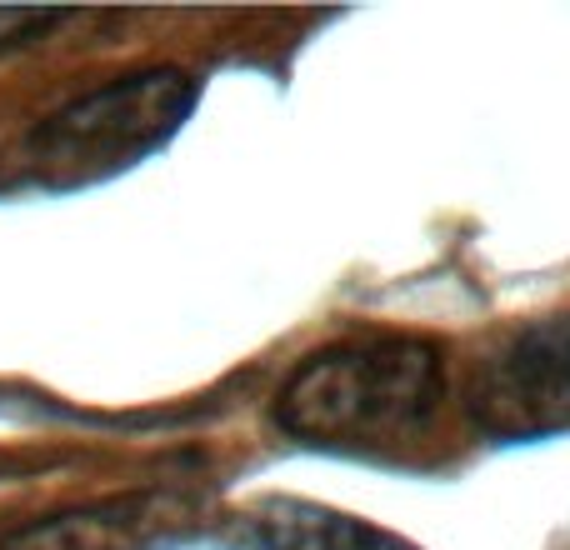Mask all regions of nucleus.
Instances as JSON below:
<instances>
[{
  "mask_svg": "<svg viewBox=\"0 0 570 550\" xmlns=\"http://www.w3.org/2000/svg\"><path fill=\"white\" fill-rule=\"evenodd\" d=\"M445 401L441 345L421 335H355L325 345L276 391V425L331 451H395L431 431Z\"/></svg>",
  "mask_w": 570,
  "mask_h": 550,
  "instance_id": "1",
  "label": "nucleus"
},
{
  "mask_svg": "<svg viewBox=\"0 0 570 550\" xmlns=\"http://www.w3.org/2000/svg\"><path fill=\"white\" fill-rule=\"evenodd\" d=\"M200 80L180 66H150L76 96L30 130V160L46 186H90L130 170L180 136Z\"/></svg>",
  "mask_w": 570,
  "mask_h": 550,
  "instance_id": "2",
  "label": "nucleus"
},
{
  "mask_svg": "<svg viewBox=\"0 0 570 550\" xmlns=\"http://www.w3.org/2000/svg\"><path fill=\"white\" fill-rule=\"evenodd\" d=\"M465 415L491 441H551L570 431V315L515 331L475 365Z\"/></svg>",
  "mask_w": 570,
  "mask_h": 550,
  "instance_id": "3",
  "label": "nucleus"
},
{
  "mask_svg": "<svg viewBox=\"0 0 570 550\" xmlns=\"http://www.w3.org/2000/svg\"><path fill=\"white\" fill-rule=\"evenodd\" d=\"M210 521L206 495L190 485H146L100 501L70 505V511L40 515V521L10 531L0 550H170Z\"/></svg>",
  "mask_w": 570,
  "mask_h": 550,
  "instance_id": "4",
  "label": "nucleus"
},
{
  "mask_svg": "<svg viewBox=\"0 0 570 550\" xmlns=\"http://www.w3.org/2000/svg\"><path fill=\"white\" fill-rule=\"evenodd\" d=\"M246 541L250 550H421L385 526L321 501H295V495H266L250 505Z\"/></svg>",
  "mask_w": 570,
  "mask_h": 550,
  "instance_id": "5",
  "label": "nucleus"
},
{
  "mask_svg": "<svg viewBox=\"0 0 570 550\" xmlns=\"http://www.w3.org/2000/svg\"><path fill=\"white\" fill-rule=\"evenodd\" d=\"M60 10H0V50L26 46V40L46 36L50 26H60Z\"/></svg>",
  "mask_w": 570,
  "mask_h": 550,
  "instance_id": "6",
  "label": "nucleus"
}]
</instances>
